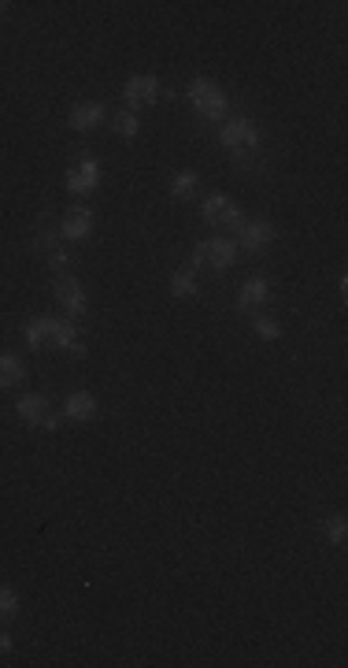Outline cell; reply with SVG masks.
Returning a JSON list of instances; mask_svg holds the SVG:
<instances>
[{
	"label": "cell",
	"mask_w": 348,
	"mask_h": 668,
	"mask_svg": "<svg viewBox=\"0 0 348 668\" xmlns=\"http://www.w3.org/2000/svg\"><path fill=\"white\" fill-rule=\"evenodd\" d=\"M185 101L189 108H193L204 123H223L227 112H230V97H227V89L211 82V78H193L185 89Z\"/></svg>",
	"instance_id": "cell-1"
},
{
	"label": "cell",
	"mask_w": 348,
	"mask_h": 668,
	"mask_svg": "<svg viewBox=\"0 0 348 668\" xmlns=\"http://www.w3.org/2000/svg\"><path fill=\"white\" fill-rule=\"evenodd\" d=\"M219 141H223V149H227L234 160L245 164L248 157L260 153V127H256V119H248V115L227 119V123L219 127Z\"/></svg>",
	"instance_id": "cell-2"
},
{
	"label": "cell",
	"mask_w": 348,
	"mask_h": 668,
	"mask_svg": "<svg viewBox=\"0 0 348 668\" xmlns=\"http://www.w3.org/2000/svg\"><path fill=\"white\" fill-rule=\"evenodd\" d=\"M234 260H237V246L230 238H208V241H197V249H193V267L227 271Z\"/></svg>",
	"instance_id": "cell-3"
},
{
	"label": "cell",
	"mask_w": 348,
	"mask_h": 668,
	"mask_svg": "<svg viewBox=\"0 0 348 668\" xmlns=\"http://www.w3.org/2000/svg\"><path fill=\"white\" fill-rule=\"evenodd\" d=\"M15 412H19V420L26 423V428H45V431L59 428V416L52 412L45 393H22V398L15 402Z\"/></svg>",
	"instance_id": "cell-4"
},
{
	"label": "cell",
	"mask_w": 348,
	"mask_h": 668,
	"mask_svg": "<svg viewBox=\"0 0 348 668\" xmlns=\"http://www.w3.org/2000/svg\"><path fill=\"white\" fill-rule=\"evenodd\" d=\"M52 297H56V305L63 309V316H85L89 312V297H85V286L75 279V275H59L56 286H52Z\"/></svg>",
	"instance_id": "cell-5"
},
{
	"label": "cell",
	"mask_w": 348,
	"mask_h": 668,
	"mask_svg": "<svg viewBox=\"0 0 348 668\" xmlns=\"http://www.w3.org/2000/svg\"><path fill=\"white\" fill-rule=\"evenodd\" d=\"M204 223H211V227H227V230H237L241 223H245V216H241V208L234 204V197L230 194H211V197H204Z\"/></svg>",
	"instance_id": "cell-6"
},
{
	"label": "cell",
	"mask_w": 348,
	"mask_h": 668,
	"mask_svg": "<svg viewBox=\"0 0 348 668\" xmlns=\"http://www.w3.org/2000/svg\"><path fill=\"white\" fill-rule=\"evenodd\" d=\"M122 101H126V112L152 108L156 101H160V78H156V75H134V78H126Z\"/></svg>",
	"instance_id": "cell-7"
},
{
	"label": "cell",
	"mask_w": 348,
	"mask_h": 668,
	"mask_svg": "<svg viewBox=\"0 0 348 668\" xmlns=\"http://www.w3.org/2000/svg\"><path fill=\"white\" fill-rule=\"evenodd\" d=\"M234 234H237L234 246H241L245 253H263L271 241H274V227H271L267 220H245Z\"/></svg>",
	"instance_id": "cell-8"
},
{
	"label": "cell",
	"mask_w": 348,
	"mask_h": 668,
	"mask_svg": "<svg viewBox=\"0 0 348 668\" xmlns=\"http://www.w3.org/2000/svg\"><path fill=\"white\" fill-rule=\"evenodd\" d=\"M97 186H101V164L85 153V157L67 171V190H71V194H93Z\"/></svg>",
	"instance_id": "cell-9"
},
{
	"label": "cell",
	"mask_w": 348,
	"mask_h": 668,
	"mask_svg": "<svg viewBox=\"0 0 348 668\" xmlns=\"http://www.w3.org/2000/svg\"><path fill=\"white\" fill-rule=\"evenodd\" d=\"M89 230H93V208L75 204V208L63 212V220H59V238L63 241H82V238H89Z\"/></svg>",
	"instance_id": "cell-10"
},
{
	"label": "cell",
	"mask_w": 348,
	"mask_h": 668,
	"mask_svg": "<svg viewBox=\"0 0 348 668\" xmlns=\"http://www.w3.org/2000/svg\"><path fill=\"white\" fill-rule=\"evenodd\" d=\"M22 339L30 349H56V316H34L26 320Z\"/></svg>",
	"instance_id": "cell-11"
},
{
	"label": "cell",
	"mask_w": 348,
	"mask_h": 668,
	"mask_svg": "<svg viewBox=\"0 0 348 668\" xmlns=\"http://www.w3.org/2000/svg\"><path fill=\"white\" fill-rule=\"evenodd\" d=\"M104 115H108V108H104L101 101H82V104H75V108H71V115H67V127H71V131H78V134H85V131H97V127L104 123Z\"/></svg>",
	"instance_id": "cell-12"
},
{
	"label": "cell",
	"mask_w": 348,
	"mask_h": 668,
	"mask_svg": "<svg viewBox=\"0 0 348 668\" xmlns=\"http://www.w3.org/2000/svg\"><path fill=\"white\" fill-rule=\"evenodd\" d=\"M271 301V283L267 279H245L237 290V312H260Z\"/></svg>",
	"instance_id": "cell-13"
},
{
	"label": "cell",
	"mask_w": 348,
	"mask_h": 668,
	"mask_svg": "<svg viewBox=\"0 0 348 668\" xmlns=\"http://www.w3.org/2000/svg\"><path fill=\"white\" fill-rule=\"evenodd\" d=\"M93 416H97V398H93L89 390L67 393V402H63V420L67 423H89Z\"/></svg>",
	"instance_id": "cell-14"
},
{
	"label": "cell",
	"mask_w": 348,
	"mask_h": 668,
	"mask_svg": "<svg viewBox=\"0 0 348 668\" xmlns=\"http://www.w3.org/2000/svg\"><path fill=\"white\" fill-rule=\"evenodd\" d=\"M26 383V360L19 353H4L0 357V390H15Z\"/></svg>",
	"instance_id": "cell-15"
},
{
	"label": "cell",
	"mask_w": 348,
	"mask_h": 668,
	"mask_svg": "<svg viewBox=\"0 0 348 668\" xmlns=\"http://www.w3.org/2000/svg\"><path fill=\"white\" fill-rule=\"evenodd\" d=\"M197 186H201V171H193V167H185V171H174L171 175V194L178 197V201H189L197 194Z\"/></svg>",
	"instance_id": "cell-16"
},
{
	"label": "cell",
	"mask_w": 348,
	"mask_h": 668,
	"mask_svg": "<svg viewBox=\"0 0 348 668\" xmlns=\"http://www.w3.org/2000/svg\"><path fill=\"white\" fill-rule=\"evenodd\" d=\"M171 293L174 297H197L201 293L197 271H174V275H171Z\"/></svg>",
	"instance_id": "cell-17"
},
{
	"label": "cell",
	"mask_w": 348,
	"mask_h": 668,
	"mask_svg": "<svg viewBox=\"0 0 348 668\" xmlns=\"http://www.w3.org/2000/svg\"><path fill=\"white\" fill-rule=\"evenodd\" d=\"M112 131H115L119 138H126V141H134V138H138V131H141V119H138V112H126V108H122V112L115 115V127H112Z\"/></svg>",
	"instance_id": "cell-18"
},
{
	"label": "cell",
	"mask_w": 348,
	"mask_h": 668,
	"mask_svg": "<svg viewBox=\"0 0 348 668\" xmlns=\"http://www.w3.org/2000/svg\"><path fill=\"white\" fill-rule=\"evenodd\" d=\"M323 535H326L330 546H344V538H348V520H344V512H334V516H330V520L323 524Z\"/></svg>",
	"instance_id": "cell-19"
},
{
	"label": "cell",
	"mask_w": 348,
	"mask_h": 668,
	"mask_svg": "<svg viewBox=\"0 0 348 668\" xmlns=\"http://www.w3.org/2000/svg\"><path fill=\"white\" fill-rule=\"evenodd\" d=\"M252 330H256L263 342H278V339H281V323L271 320V316H263V312H260L256 320H252Z\"/></svg>",
	"instance_id": "cell-20"
},
{
	"label": "cell",
	"mask_w": 348,
	"mask_h": 668,
	"mask_svg": "<svg viewBox=\"0 0 348 668\" xmlns=\"http://www.w3.org/2000/svg\"><path fill=\"white\" fill-rule=\"evenodd\" d=\"M19 613V594L15 587H0V620H12Z\"/></svg>",
	"instance_id": "cell-21"
},
{
	"label": "cell",
	"mask_w": 348,
	"mask_h": 668,
	"mask_svg": "<svg viewBox=\"0 0 348 668\" xmlns=\"http://www.w3.org/2000/svg\"><path fill=\"white\" fill-rule=\"evenodd\" d=\"M4 654H12V631L0 627V657H4Z\"/></svg>",
	"instance_id": "cell-22"
},
{
	"label": "cell",
	"mask_w": 348,
	"mask_h": 668,
	"mask_svg": "<svg viewBox=\"0 0 348 668\" xmlns=\"http://www.w3.org/2000/svg\"><path fill=\"white\" fill-rule=\"evenodd\" d=\"M49 264H52V267H67V253H63V249H52Z\"/></svg>",
	"instance_id": "cell-23"
},
{
	"label": "cell",
	"mask_w": 348,
	"mask_h": 668,
	"mask_svg": "<svg viewBox=\"0 0 348 668\" xmlns=\"http://www.w3.org/2000/svg\"><path fill=\"white\" fill-rule=\"evenodd\" d=\"M8 12V5H4V0H0V15H4Z\"/></svg>",
	"instance_id": "cell-24"
}]
</instances>
